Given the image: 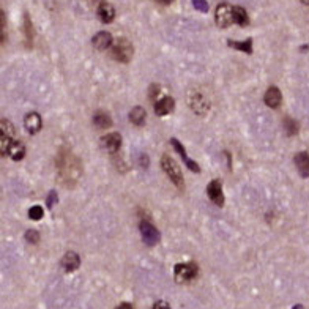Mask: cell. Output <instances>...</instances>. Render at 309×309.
<instances>
[{"mask_svg": "<svg viewBox=\"0 0 309 309\" xmlns=\"http://www.w3.org/2000/svg\"><path fill=\"white\" fill-rule=\"evenodd\" d=\"M26 240H27L29 243H32V245H37V243L39 241V233H38L37 231H34V229H30V231H27V233H26Z\"/></svg>", "mask_w": 309, "mask_h": 309, "instance_id": "4316f807", "label": "cell"}, {"mask_svg": "<svg viewBox=\"0 0 309 309\" xmlns=\"http://www.w3.org/2000/svg\"><path fill=\"white\" fill-rule=\"evenodd\" d=\"M302 3H305V5H309V0H302Z\"/></svg>", "mask_w": 309, "mask_h": 309, "instance_id": "d590c367", "label": "cell"}, {"mask_svg": "<svg viewBox=\"0 0 309 309\" xmlns=\"http://www.w3.org/2000/svg\"><path fill=\"white\" fill-rule=\"evenodd\" d=\"M264 100H265V104L268 106V108L278 109L279 106H281V103H282V95L279 92V88L278 87H270L267 90Z\"/></svg>", "mask_w": 309, "mask_h": 309, "instance_id": "8fae6325", "label": "cell"}, {"mask_svg": "<svg viewBox=\"0 0 309 309\" xmlns=\"http://www.w3.org/2000/svg\"><path fill=\"white\" fill-rule=\"evenodd\" d=\"M8 154L11 156V159L19 161V159H22L24 156H26V147H24L21 142L13 141L11 145H10V149H8Z\"/></svg>", "mask_w": 309, "mask_h": 309, "instance_id": "ac0fdd59", "label": "cell"}, {"mask_svg": "<svg viewBox=\"0 0 309 309\" xmlns=\"http://www.w3.org/2000/svg\"><path fill=\"white\" fill-rule=\"evenodd\" d=\"M233 24H238L241 27H245L249 24L248 13L243 6H233Z\"/></svg>", "mask_w": 309, "mask_h": 309, "instance_id": "d6986e66", "label": "cell"}, {"mask_svg": "<svg viewBox=\"0 0 309 309\" xmlns=\"http://www.w3.org/2000/svg\"><path fill=\"white\" fill-rule=\"evenodd\" d=\"M29 218H30V219H34V221H39V219L43 218V208L39 207V205L32 207V208L29 210Z\"/></svg>", "mask_w": 309, "mask_h": 309, "instance_id": "d4e9b609", "label": "cell"}, {"mask_svg": "<svg viewBox=\"0 0 309 309\" xmlns=\"http://www.w3.org/2000/svg\"><path fill=\"white\" fill-rule=\"evenodd\" d=\"M0 134L8 136V137H14V126L10 123L8 120H2L0 121Z\"/></svg>", "mask_w": 309, "mask_h": 309, "instance_id": "cb8c5ba5", "label": "cell"}, {"mask_svg": "<svg viewBox=\"0 0 309 309\" xmlns=\"http://www.w3.org/2000/svg\"><path fill=\"white\" fill-rule=\"evenodd\" d=\"M158 2H159V3H162V5H170V3L174 2V0H158Z\"/></svg>", "mask_w": 309, "mask_h": 309, "instance_id": "d6a6232c", "label": "cell"}, {"mask_svg": "<svg viewBox=\"0 0 309 309\" xmlns=\"http://www.w3.org/2000/svg\"><path fill=\"white\" fill-rule=\"evenodd\" d=\"M129 120H131L133 125L142 126L145 123V111H144V108H141V106L133 108L131 112H129Z\"/></svg>", "mask_w": 309, "mask_h": 309, "instance_id": "ffe728a7", "label": "cell"}, {"mask_svg": "<svg viewBox=\"0 0 309 309\" xmlns=\"http://www.w3.org/2000/svg\"><path fill=\"white\" fill-rule=\"evenodd\" d=\"M194 8H196L197 11H202V13H207L208 11V3L207 0H191Z\"/></svg>", "mask_w": 309, "mask_h": 309, "instance_id": "484cf974", "label": "cell"}, {"mask_svg": "<svg viewBox=\"0 0 309 309\" xmlns=\"http://www.w3.org/2000/svg\"><path fill=\"white\" fill-rule=\"evenodd\" d=\"M207 193H208L210 200L213 202L215 205H218V207L224 205V194H223V183H221V180L210 182L208 186H207Z\"/></svg>", "mask_w": 309, "mask_h": 309, "instance_id": "52a82bcc", "label": "cell"}, {"mask_svg": "<svg viewBox=\"0 0 309 309\" xmlns=\"http://www.w3.org/2000/svg\"><path fill=\"white\" fill-rule=\"evenodd\" d=\"M55 204H57V193L55 191H51L49 196H47V199H46V205L49 207V208H52Z\"/></svg>", "mask_w": 309, "mask_h": 309, "instance_id": "83f0119b", "label": "cell"}, {"mask_svg": "<svg viewBox=\"0 0 309 309\" xmlns=\"http://www.w3.org/2000/svg\"><path fill=\"white\" fill-rule=\"evenodd\" d=\"M227 44H229L232 49L243 51L245 54H253V39L248 38L245 41H235V39H227Z\"/></svg>", "mask_w": 309, "mask_h": 309, "instance_id": "e0dca14e", "label": "cell"}, {"mask_svg": "<svg viewBox=\"0 0 309 309\" xmlns=\"http://www.w3.org/2000/svg\"><path fill=\"white\" fill-rule=\"evenodd\" d=\"M103 145L109 153H117L121 147V137L118 133H111L103 137Z\"/></svg>", "mask_w": 309, "mask_h": 309, "instance_id": "7c38bea8", "label": "cell"}, {"mask_svg": "<svg viewBox=\"0 0 309 309\" xmlns=\"http://www.w3.org/2000/svg\"><path fill=\"white\" fill-rule=\"evenodd\" d=\"M93 123H95L96 128H100V129H108V128L112 126V120H111V117L108 116V114L96 112L95 117H93Z\"/></svg>", "mask_w": 309, "mask_h": 309, "instance_id": "44dd1931", "label": "cell"}, {"mask_svg": "<svg viewBox=\"0 0 309 309\" xmlns=\"http://www.w3.org/2000/svg\"><path fill=\"white\" fill-rule=\"evenodd\" d=\"M170 144H172V147L175 149V152L180 154V158L183 159V162L186 166H188V169L190 170H193V172H200V167H199V164L196 161H193L190 156H188V153H186V150H185V147L182 145V142L178 141V139H170Z\"/></svg>", "mask_w": 309, "mask_h": 309, "instance_id": "ba28073f", "label": "cell"}, {"mask_svg": "<svg viewBox=\"0 0 309 309\" xmlns=\"http://www.w3.org/2000/svg\"><path fill=\"white\" fill-rule=\"evenodd\" d=\"M117 309H134V308H133L131 305H129V303H121Z\"/></svg>", "mask_w": 309, "mask_h": 309, "instance_id": "4dcf8cb0", "label": "cell"}, {"mask_svg": "<svg viewBox=\"0 0 309 309\" xmlns=\"http://www.w3.org/2000/svg\"><path fill=\"white\" fill-rule=\"evenodd\" d=\"M22 32H24V37H26L29 46L34 41V37H35V32H34V26H32V21L29 18V14L26 13L24 14V26H22Z\"/></svg>", "mask_w": 309, "mask_h": 309, "instance_id": "7402d4cb", "label": "cell"}, {"mask_svg": "<svg viewBox=\"0 0 309 309\" xmlns=\"http://www.w3.org/2000/svg\"><path fill=\"white\" fill-rule=\"evenodd\" d=\"M158 90H159V87H158V85H152V87H150V92H152V93H149L150 100H154V96H156V95L159 93Z\"/></svg>", "mask_w": 309, "mask_h": 309, "instance_id": "f1b7e54d", "label": "cell"}, {"mask_svg": "<svg viewBox=\"0 0 309 309\" xmlns=\"http://www.w3.org/2000/svg\"><path fill=\"white\" fill-rule=\"evenodd\" d=\"M215 19L219 29H227L233 24V6L229 3H219L216 6V13H215Z\"/></svg>", "mask_w": 309, "mask_h": 309, "instance_id": "5b68a950", "label": "cell"}, {"mask_svg": "<svg viewBox=\"0 0 309 309\" xmlns=\"http://www.w3.org/2000/svg\"><path fill=\"white\" fill-rule=\"evenodd\" d=\"M92 44L95 49H98V51L109 49V47H112V44H114L112 35L109 34V32H100V34H96L92 38Z\"/></svg>", "mask_w": 309, "mask_h": 309, "instance_id": "9c48e42d", "label": "cell"}, {"mask_svg": "<svg viewBox=\"0 0 309 309\" xmlns=\"http://www.w3.org/2000/svg\"><path fill=\"white\" fill-rule=\"evenodd\" d=\"M139 231H141V235H142V240L145 245L149 246H153L156 245V243L159 241L161 235L158 232V229L154 227L150 221H147V219H144V221H141L139 224Z\"/></svg>", "mask_w": 309, "mask_h": 309, "instance_id": "8992f818", "label": "cell"}, {"mask_svg": "<svg viewBox=\"0 0 309 309\" xmlns=\"http://www.w3.org/2000/svg\"><path fill=\"white\" fill-rule=\"evenodd\" d=\"M175 108V101L170 98V96H164V98L158 100L154 103V114L159 117H164L167 114H170Z\"/></svg>", "mask_w": 309, "mask_h": 309, "instance_id": "30bf717a", "label": "cell"}, {"mask_svg": "<svg viewBox=\"0 0 309 309\" xmlns=\"http://www.w3.org/2000/svg\"><path fill=\"white\" fill-rule=\"evenodd\" d=\"M294 309H303V306L302 305H297V306H294Z\"/></svg>", "mask_w": 309, "mask_h": 309, "instance_id": "836d02e7", "label": "cell"}, {"mask_svg": "<svg viewBox=\"0 0 309 309\" xmlns=\"http://www.w3.org/2000/svg\"><path fill=\"white\" fill-rule=\"evenodd\" d=\"M295 166L298 169V174L308 178L309 177V154L306 152H300L295 156Z\"/></svg>", "mask_w": 309, "mask_h": 309, "instance_id": "9a60e30c", "label": "cell"}, {"mask_svg": "<svg viewBox=\"0 0 309 309\" xmlns=\"http://www.w3.org/2000/svg\"><path fill=\"white\" fill-rule=\"evenodd\" d=\"M92 2H95V3H103V0H92Z\"/></svg>", "mask_w": 309, "mask_h": 309, "instance_id": "e575fe53", "label": "cell"}, {"mask_svg": "<svg viewBox=\"0 0 309 309\" xmlns=\"http://www.w3.org/2000/svg\"><path fill=\"white\" fill-rule=\"evenodd\" d=\"M153 309H170V306L166 302H156L153 306Z\"/></svg>", "mask_w": 309, "mask_h": 309, "instance_id": "f546056e", "label": "cell"}, {"mask_svg": "<svg viewBox=\"0 0 309 309\" xmlns=\"http://www.w3.org/2000/svg\"><path fill=\"white\" fill-rule=\"evenodd\" d=\"M199 268L194 262H186V264H178L174 267V278L177 282H188L197 278Z\"/></svg>", "mask_w": 309, "mask_h": 309, "instance_id": "277c9868", "label": "cell"}, {"mask_svg": "<svg viewBox=\"0 0 309 309\" xmlns=\"http://www.w3.org/2000/svg\"><path fill=\"white\" fill-rule=\"evenodd\" d=\"M41 125H43L41 117H39V114L37 112H30L26 117V120H24V126H26V129L30 134L38 133L39 129H41Z\"/></svg>", "mask_w": 309, "mask_h": 309, "instance_id": "4fadbf2b", "label": "cell"}, {"mask_svg": "<svg viewBox=\"0 0 309 309\" xmlns=\"http://www.w3.org/2000/svg\"><path fill=\"white\" fill-rule=\"evenodd\" d=\"M57 172H59V178L63 185L75 186L82 174V167L75 154L67 149H62L57 156Z\"/></svg>", "mask_w": 309, "mask_h": 309, "instance_id": "6da1fadb", "label": "cell"}, {"mask_svg": "<svg viewBox=\"0 0 309 309\" xmlns=\"http://www.w3.org/2000/svg\"><path fill=\"white\" fill-rule=\"evenodd\" d=\"M96 13H98V18L104 24H111L114 19H116V10H114V6L111 3H106V2L100 3Z\"/></svg>", "mask_w": 309, "mask_h": 309, "instance_id": "5bb4252c", "label": "cell"}, {"mask_svg": "<svg viewBox=\"0 0 309 309\" xmlns=\"http://www.w3.org/2000/svg\"><path fill=\"white\" fill-rule=\"evenodd\" d=\"M159 162H161V169L167 174L169 180L172 182V183L177 186V188L183 190V186H185L183 175H182L180 167H178V166L175 164V161H174L172 158H170V156H167V154H162Z\"/></svg>", "mask_w": 309, "mask_h": 309, "instance_id": "7a4b0ae2", "label": "cell"}, {"mask_svg": "<svg viewBox=\"0 0 309 309\" xmlns=\"http://www.w3.org/2000/svg\"><path fill=\"white\" fill-rule=\"evenodd\" d=\"M284 129H286V133L289 136H295L300 129V125H298V121L294 120L292 117H286L284 118Z\"/></svg>", "mask_w": 309, "mask_h": 309, "instance_id": "603a6c76", "label": "cell"}, {"mask_svg": "<svg viewBox=\"0 0 309 309\" xmlns=\"http://www.w3.org/2000/svg\"><path fill=\"white\" fill-rule=\"evenodd\" d=\"M80 265V259L76 253H67L62 259V267L65 268V271H75L77 270Z\"/></svg>", "mask_w": 309, "mask_h": 309, "instance_id": "2e32d148", "label": "cell"}, {"mask_svg": "<svg viewBox=\"0 0 309 309\" xmlns=\"http://www.w3.org/2000/svg\"><path fill=\"white\" fill-rule=\"evenodd\" d=\"M111 55L112 59H116L120 63H128L133 57V46L131 43L125 38H120L117 41H114L111 47Z\"/></svg>", "mask_w": 309, "mask_h": 309, "instance_id": "3957f363", "label": "cell"}, {"mask_svg": "<svg viewBox=\"0 0 309 309\" xmlns=\"http://www.w3.org/2000/svg\"><path fill=\"white\" fill-rule=\"evenodd\" d=\"M141 162H142V166H144V167H147L149 161H147V156H145V154H142V159H141Z\"/></svg>", "mask_w": 309, "mask_h": 309, "instance_id": "1f68e13d", "label": "cell"}]
</instances>
